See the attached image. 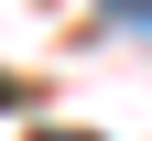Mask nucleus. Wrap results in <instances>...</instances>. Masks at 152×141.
Instances as JSON below:
<instances>
[{"label": "nucleus", "instance_id": "nucleus-3", "mask_svg": "<svg viewBox=\"0 0 152 141\" xmlns=\"http://www.w3.org/2000/svg\"><path fill=\"white\" fill-rule=\"evenodd\" d=\"M0 98H11V87H0Z\"/></svg>", "mask_w": 152, "mask_h": 141}, {"label": "nucleus", "instance_id": "nucleus-2", "mask_svg": "<svg viewBox=\"0 0 152 141\" xmlns=\"http://www.w3.org/2000/svg\"><path fill=\"white\" fill-rule=\"evenodd\" d=\"M44 141H76V130H44Z\"/></svg>", "mask_w": 152, "mask_h": 141}, {"label": "nucleus", "instance_id": "nucleus-1", "mask_svg": "<svg viewBox=\"0 0 152 141\" xmlns=\"http://www.w3.org/2000/svg\"><path fill=\"white\" fill-rule=\"evenodd\" d=\"M109 11H130V22H152V0H109Z\"/></svg>", "mask_w": 152, "mask_h": 141}]
</instances>
